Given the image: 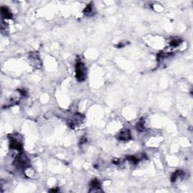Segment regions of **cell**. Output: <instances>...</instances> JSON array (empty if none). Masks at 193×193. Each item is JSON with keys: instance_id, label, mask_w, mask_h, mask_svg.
<instances>
[{"instance_id": "obj_2", "label": "cell", "mask_w": 193, "mask_h": 193, "mask_svg": "<svg viewBox=\"0 0 193 193\" xmlns=\"http://www.w3.org/2000/svg\"><path fill=\"white\" fill-rule=\"evenodd\" d=\"M29 163L30 162L29 158L23 152H20L14 161V166L20 170H24L29 168L30 166Z\"/></svg>"}, {"instance_id": "obj_13", "label": "cell", "mask_w": 193, "mask_h": 193, "mask_svg": "<svg viewBox=\"0 0 193 193\" xmlns=\"http://www.w3.org/2000/svg\"><path fill=\"white\" fill-rule=\"evenodd\" d=\"M137 129L138 131H144L146 130V128H145V123L143 119H141V121L138 122V123L137 124Z\"/></svg>"}, {"instance_id": "obj_12", "label": "cell", "mask_w": 193, "mask_h": 193, "mask_svg": "<svg viewBox=\"0 0 193 193\" xmlns=\"http://www.w3.org/2000/svg\"><path fill=\"white\" fill-rule=\"evenodd\" d=\"M181 43H182V39H174L170 42V46L173 48L178 47Z\"/></svg>"}, {"instance_id": "obj_8", "label": "cell", "mask_w": 193, "mask_h": 193, "mask_svg": "<svg viewBox=\"0 0 193 193\" xmlns=\"http://www.w3.org/2000/svg\"><path fill=\"white\" fill-rule=\"evenodd\" d=\"M1 13L2 17L3 19H12L13 18L12 13L11 12V11H10L8 7H6V6L2 7Z\"/></svg>"}, {"instance_id": "obj_15", "label": "cell", "mask_w": 193, "mask_h": 193, "mask_svg": "<svg viewBox=\"0 0 193 193\" xmlns=\"http://www.w3.org/2000/svg\"><path fill=\"white\" fill-rule=\"evenodd\" d=\"M113 164H118V163H119V160L118 159V158H114L113 161Z\"/></svg>"}, {"instance_id": "obj_9", "label": "cell", "mask_w": 193, "mask_h": 193, "mask_svg": "<svg viewBox=\"0 0 193 193\" xmlns=\"http://www.w3.org/2000/svg\"><path fill=\"white\" fill-rule=\"evenodd\" d=\"M145 158L144 155H142V156H127L126 159L128 160L129 162H131V164H137V163H139V161H141L143 158Z\"/></svg>"}, {"instance_id": "obj_6", "label": "cell", "mask_w": 193, "mask_h": 193, "mask_svg": "<svg viewBox=\"0 0 193 193\" xmlns=\"http://www.w3.org/2000/svg\"><path fill=\"white\" fill-rule=\"evenodd\" d=\"M29 59H30L31 62L33 64L34 67H36V68H40L41 61L38 52L29 53Z\"/></svg>"}, {"instance_id": "obj_7", "label": "cell", "mask_w": 193, "mask_h": 193, "mask_svg": "<svg viewBox=\"0 0 193 193\" xmlns=\"http://www.w3.org/2000/svg\"><path fill=\"white\" fill-rule=\"evenodd\" d=\"M90 192H101V184L97 179H94L90 183Z\"/></svg>"}, {"instance_id": "obj_1", "label": "cell", "mask_w": 193, "mask_h": 193, "mask_svg": "<svg viewBox=\"0 0 193 193\" xmlns=\"http://www.w3.org/2000/svg\"><path fill=\"white\" fill-rule=\"evenodd\" d=\"M75 78L78 82H84L86 79L87 70L85 64L81 60H78L75 64Z\"/></svg>"}, {"instance_id": "obj_14", "label": "cell", "mask_w": 193, "mask_h": 193, "mask_svg": "<svg viewBox=\"0 0 193 193\" xmlns=\"http://www.w3.org/2000/svg\"><path fill=\"white\" fill-rule=\"evenodd\" d=\"M125 44H123V42H119L118 44H117L116 47L118 48H123L124 46H125Z\"/></svg>"}, {"instance_id": "obj_3", "label": "cell", "mask_w": 193, "mask_h": 193, "mask_svg": "<svg viewBox=\"0 0 193 193\" xmlns=\"http://www.w3.org/2000/svg\"><path fill=\"white\" fill-rule=\"evenodd\" d=\"M18 134H9V148L12 150H15L18 152H22L23 151V143L21 139L18 138Z\"/></svg>"}, {"instance_id": "obj_16", "label": "cell", "mask_w": 193, "mask_h": 193, "mask_svg": "<svg viewBox=\"0 0 193 193\" xmlns=\"http://www.w3.org/2000/svg\"><path fill=\"white\" fill-rule=\"evenodd\" d=\"M57 191H58V189H51L50 192H57Z\"/></svg>"}, {"instance_id": "obj_11", "label": "cell", "mask_w": 193, "mask_h": 193, "mask_svg": "<svg viewBox=\"0 0 193 193\" xmlns=\"http://www.w3.org/2000/svg\"><path fill=\"white\" fill-rule=\"evenodd\" d=\"M83 13L85 15L87 16H91L93 13V4L92 3H90L88 6L85 7V9L83 10Z\"/></svg>"}, {"instance_id": "obj_10", "label": "cell", "mask_w": 193, "mask_h": 193, "mask_svg": "<svg viewBox=\"0 0 193 193\" xmlns=\"http://www.w3.org/2000/svg\"><path fill=\"white\" fill-rule=\"evenodd\" d=\"M183 176H184L183 171H181V170H177V171H176L175 172L173 173L172 175H171V182L172 183L176 182V179H177L178 178H180Z\"/></svg>"}, {"instance_id": "obj_5", "label": "cell", "mask_w": 193, "mask_h": 193, "mask_svg": "<svg viewBox=\"0 0 193 193\" xmlns=\"http://www.w3.org/2000/svg\"><path fill=\"white\" fill-rule=\"evenodd\" d=\"M118 140L122 141H128L131 139V131L128 129H125L122 131L117 136Z\"/></svg>"}, {"instance_id": "obj_4", "label": "cell", "mask_w": 193, "mask_h": 193, "mask_svg": "<svg viewBox=\"0 0 193 193\" xmlns=\"http://www.w3.org/2000/svg\"><path fill=\"white\" fill-rule=\"evenodd\" d=\"M84 121H85V116L82 114L77 113V114L74 115L72 119L69 121V126L71 128H75L82 125L84 122Z\"/></svg>"}]
</instances>
